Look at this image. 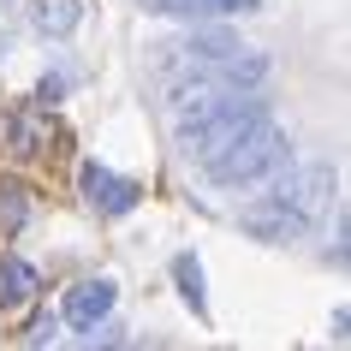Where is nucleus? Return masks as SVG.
Returning a JSON list of instances; mask_svg holds the SVG:
<instances>
[{"mask_svg": "<svg viewBox=\"0 0 351 351\" xmlns=\"http://www.w3.org/2000/svg\"><path fill=\"white\" fill-rule=\"evenodd\" d=\"M161 19H185V24H208V19H232V12H256L262 0H143Z\"/></svg>", "mask_w": 351, "mask_h": 351, "instance_id": "nucleus-6", "label": "nucleus"}, {"mask_svg": "<svg viewBox=\"0 0 351 351\" xmlns=\"http://www.w3.org/2000/svg\"><path fill=\"white\" fill-rule=\"evenodd\" d=\"M333 191H339V173L333 161H310V167H286L280 179L262 185V197L239 215V226L256 244H292V239H315L322 221L333 208Z\"/></svg>", "mask_w": 351, "mask_h": 351, "instance_id": "nucleus-1", "label": "nucleus"}, {"mask_svg": "<svg viewBox=\"0 0 351 351\" xmlns=\"http://www.w3.org/2000/svg\"><path fill=\"white\" fill-rule=\"evenodd\" d=\"M30 24H36L48 42H66L84 24V0H30Z\"/></svg>", "mask_w": 351, "mask_h": 351, "instance_id": "nucleus-7", "label": "nucleus"}, {"mask_svg": "<svg viewBox=\"0 0 351 351\" xmlns=\"http://www.w3.org/2000/svg\"><path fill=\"white\" fill-rule=\"evenodd\" d=\"M72 84H77L72 72H66V77H60V72H48V77L36 84V101H42V108H54V101H66V90H72Z\"/></svg>", "mask_w": 351, "mask_h": 351, "instance_id": "nucleus-13", "label": "nucleus"}, {"mask_svg": "<svg viewBox=\"0 0 351 351\" xmlns=\"http://www.w3.org/2000/svg\"><path fill=\"white\" fill-rule=\"evenodd\" d=\"M24 339H30V346H48V339H54V322H30V333H24Z\"/></svg>", "mask_w": 351, "mask_h": 351, "instance_id": "nucleus-14", "label": "nucleus"}, {"mask_svg": "<svg viewBox=\"0 0 351 351\" xmlns=\"http://www.w3.org/2000/svg\"><path fill=\"white\" fill-rule=\"evenodd\" d=\"M113 298H119L113 280H84V286H72V292L60 298V322L77 328V333H90L95 322H108V315H113Z\"/></svg>", "mask_w": 351, "mask_h": 351, "instance_id": "nucleus-5", "label": "nucleus"}, {"mask_svg": "<svg viewBox=\"0 0 351 351\" xmlns=\"http://www.w3.org/2000/svg\"><path fill=\"white\" fill-rule=\"evenodd\" d=\"M77 185H84V197H90L101 215H131V208L143 203V185H137V179L108 173L101 161H84V167H77Z\"/></svg>", "mask_w": 351, "mask_h": 351, "instance_id": "nucleus-4", "label": "nucleus"}, {"mask_svg": "<svg viewBox=\"0 0 351 351\" xmlns=\"http://www.w3.org/2000/svg\"><path fill=\"white\" fill-rule=\"evenodd\" d=\"M328 262L333 268H351V208L333 221V244H328Z\"/></svg>", "mask_w": 351, "mask_h": 351, "instance_id": "nucleus-12", "label": "nucleus"}, {"mask_svg": "<svg viewBox=\"0 0 351 351\" xmlns=\"http://www.w3.org/2000/svg\"><path fill=\"white\" fill-rule=\"evenodd\" d=\"M48 143H54V119H42L36 108L12 113V125H6V149L12 155H42Z\"/></svg>", "mask_w": 351, "mask_h": 351, "instance_id": "nucleus-8", "label": "nucleus"}, {"mask_svg": "<svg viewBox=\"0 0 351 351\" xmlns=\"http://www.w3.org/2000/svg\"><path fill=\"white\" fill-rule=\"evenodd\" d=\"M173 108V131H179V155L203 167L208 155H221L226 143H239L244 131H256L268 119L262 90H197V95H167Z\"/></svg>", "mask_w": 351, "mask_h": 351, "instance_id": "nucleus-2", "label": "nucleus"}, {"mask_svg": "<svg viewBox=\"0 0 351 351\" xmlns=\"http://www.w3.org/2000/svg\"><path fill=\"white\" fill-rule=\"evenodd\" d=\"M24 221H30V191L12 185V179H0V239H12Z\"/></svg>", "mask_w": 351, "mask_h": 351, "instance_id": "nucleus-11", "label": "nucleus"}, {"mask_svg": "<svg viewBox=\"0 0 351 351\" xmlns=\"http://www.w3.org/2000/svg\"><path fill=\"white\" fill-rule=\"evenodd\" d=\"M173 286H179V298H185L191 315H208V292H203V262L191 256V250H179L173 256Z\"/></svg>", "mask_w": 351, "mask_h": 351, "instance_id": "nucleus-10", "label": "nucleus"}, {"mask_svg": "<svg viewBox=\"0 0 351 351\" xmlns=\"http://www.w3.org/2000/svg\"><path fill=\"white\" fill-rule=\"evenodd\" d=\"M0 60H6V36H0Z\"/></svg>", "mask_w": 351, "mask_h": 351, "instance_id": "nucleus-16", "label": "nucleus"}, {"mask_svg": "<svg viewBox=\"0 0 351 351\" xmlns=\"http://www.w3.org/2000/svg\"><path fill=\"white\" fill-rule=\"evenodd\" d=\"M36 268L24 256H0V310H19V304H30L36 298Z\"/></svg>", "mask_w": 351, "mask_h": 351, "instance_id": "nucleus-9", "label": "nucleus"}, {"mask_svg": "<svg viewBox=\"0 0 351 351\" xmlns=\"http://www.w3.org/2000/svg\"><path fill=\"white\" fill-rule=\"evenodd\" d=\"M292 167V137L274 125V119H262L256 131H244L239 143H226L221 155H208L203 161V179L221 191H262L268 179H280Z\"/></svg>", "mask_w": 351, "mask_h": 351, "instance_id": "nucleus-3", "label": "nucleus"}, {"mask_svg": "<svg viewBox=\"0 0 351 351\" xmlns=\"http://www.w3.org/2000/svg\"><path fill=\"white\" fill-rule=\"evenodd\" d=\"M333 339H351V310H339V315H333Z\"/></svg>", "mask_w": 351, "mask_h": 351, "instance_id": "nucleus-15", "label": "nucleus"}]
</instances>
